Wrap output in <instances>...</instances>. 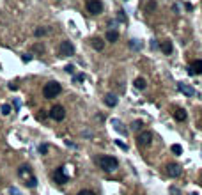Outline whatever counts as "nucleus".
<instances>
[{
  "label": "nucleus",
  "instance_id": "f8f14e48",
  "mask_svg": "<svg viewBox=\"0 0 202 195\" xmlns=\"http://www.w3.org/2000/svg\"><path fill=\"white\" fill-rule=\"evenodd\" d=\"M160 50H162L165 55H170L172 50H174V48H172V41H168V39L162 41V43H160Z\"/></svg>",
  "mask_w": 202,
  "mask_h": 195
},
{
  "label": "nucleus",
  "instance_id": "6ab92c4d",
  "mask_svg": "<svg viewBox=\"0 0 202 195\" xmlns=\"http://www.w3.org/2000/svg\"><path fill=\"white\" fill-rule=\"evenodd\" d=\"M154 9H156V2H154V0H149V2L145 4V11H147V13H153Z\"/></svg>",
  "mask_w": 202,
  "mask_h": 195
},
{
  "label": "nucleus",
  "instance_id": "7c9ffc66",
  "mask_svg": "<svg viewBox=\"0 0 202 195\" xmlns=\"http://www.w3.org/2000/svg\"><path fill=\"white\" fill-rule=\"evenodd\" d=\"M34 52H44V48H43V44H34Z\"/></svg>",
  "mask_w": 202,
  "mask_h": 195
},
{
  "label": "nucleus",
  "instance_id": "f3484780",
  "mask_svg": "<svg viewBox=\"0 0 202 195\" xmlns=\"http://www.w3.org/2000/svg\"><path fill=\"white\" fill-rule=\"evenodd\" d=\"M112 124H114V128H115V130H117L121 135H126V133H128V131L122 128V122H121V121H117V119H112Z\"/></svg>",
  "mask_w": 202,
  "mask_h": 195
},
{
  "label": "nucleus",
  "instance_id": "c85d7f7f",
  "mask_svg": "<svg viewBox=\"0 0 202 195\" xmlns=\"http://www.w3.org/2000/svg\"><path fill=\"white\" fill-rule=\"evenodd\" d=\"M9 194H11V195H20V190H18V188H14V186H11V188H9Z\"/></svg>",
  "mask_w": 202,
  "mask_h": 195
},
{
  "label": "nucleus",
  "instance_id": "5701e85b",
  "mask_svg": "<svg viewBox=\"0 0 202 195\" xmlns=\"http://www.w3.org/2000/svg\"><path fill=\"white\" fill-rule=\"evenodd\" d=\"M129 46L135 48V50H138V48L142 46V43H138V39H131V41H129Z\"/></svg>",
  "mask_w": 202,
  "mask_h": 195
},
{
  "label": "nucleus",
  "instance_id": "0eeeda50",
  "mask_svg": "<svg viewBox=\"0 0 202 195\" xmlns=\"http://www.w3.org/2000/svg\"><path fill=\"white\" fill-rule=\"evenodd\" d=\"M50 117L53 119V121H64L66 119V110H64V106L61 105H55V106H52V110H50Z\"/></svg>",
  "mask_w": 202,
  "mask_h": 195
},
{
  "label": "nucleus",
  "instance_id": "c756f323",
  "mask_svg": "<svg viewBox=\"0 0 202 195\" xmlns=\"http://www.w3.org/2000/svg\"><path fill=\"white\" fill-rule=\"evenodd\" d=\"M66 73H69V75H75V66H66Z\"/></svg>",
  "mask_w": 202,
  "mask_h": 195
},
{
  "label": "nucleus",
  "instance_id": "4be33fe9",
  "mask_svg": "<svg viewBox=\"0 0 202 195\" xmlns=\"http://www.w3.org/2000/svg\"><path fill=\"white\" fill-rule=\"evenodd\" d=\"M142 126H144L142 121H135V122L131 124V130H133V131H138V130H142Z\"/></svg>",
  "mask_w": 202,
  "mask_h": 195
},
{
  "label": "nucleus",
  "instance_id": "412c9836",
  "mask_svg": "<svg viewBox=\"0 0 202 195\" xmlns=\"http://www.w3.org/2000/svg\"><path fill=\"white\" fill-rule=\"evenodd\" d=\"M36 38H41V36H44V34H48V28H43V27H39V28H36Z\"/></svg>",
  "mask_w": 202,
  "mask_h": 195
},
{
  "label": "nucleus",
  "instance_id": "ddd939ff",
  "mask_svg": "<svg viewBox=\"0 0 202 195\" xmlns=\"http://www.w3.org/2000/svg\"><path fill=\"white\" fill-rule=\"evenodd\" d=\"M103 101H105V105H106V106H110V108H114V106L117 105V96H115V94H106Z\"/></svg>",
  "mask_w": 202,
  "mask_h": 195
},
{
  "label": "nucleus",
  "instance_id": "1a4fd4ad",
  "mask_svg": "<svg viewBox=\"0 0 202 195\" xmlns=\"http://www.w3.org/2000/svg\"><path fill=\"white\" fill-rule=\"evenodd\" d=\"M165 172H167L168 177H179L181 172H183V169L177 165V163H168V165H167V169H165Z\"/></svg>",
  "mask_w": 202,
  "mask_h": 195
},
{
  "label": "nucleus",
  "instance_id": "393cba45",
  "mask_svg": "<svg viewBox=\"0 0 202 195\" xmlns=\"http://www.w3.org/2000/svg\"><path fill=\"white\" fill-rule=\"evenodd\" d=\"M37 151H39L41 154H46V153H48V146H46V144H41L39 147H37Z\"/></svg>",
  "mask_w": 202,
  "mask_h": 195
},
{
  "label": "nucleus",
  "instance_id": "7ed1b4c3",
  "mask_svg": "<svg viewBox=\"0 0 202 195\" xmlns=\"http://www.w3.org/2000/svg\"><path fill=\"white\" fill-rule=\"evenodd\" d=\"M61 92H62V87L59 82H48L43 87V96L46 98V99H53V98L59 96Z\"/></svg>",
  "mask_w": 202,
  "mask_h": 195
},
{
  "label": "nucleus",
  "instance_id": "cd10ccee",
  "mask_svg": "<svg viewBox=\"0 0 202 195\" xmlns=\"http://www.w3.org/2000/svg\"><path fill=\"white\" fill-rule=\"evenodd\" d=\"M76 195H96L92 190H82V192H78Z\"/></svg>",
  "mask_w": 202,
  "mask_h": 195
},
{
  "label": "nucleus",
  "instance_id": "9d476101",
  "mask_svg": "<svg viewBox=\"0 0 202 195\" xmlns=\"http://www.w3.org/2000/svg\"><path fill=\"white\" fill-rule=\"evenodd\" d=\"M188 73L190 75H201L202 73V60H193L190 66H188Z\"/></svg>",
  "mask_w": 202,
  "mask_h": 195
},
{
  "label": "nucleus",
  "instance_id": "a878e982",
  "mask_svg": "<svg viewBox=\"0 0 202 195\" xmlns=\"http://www.w3.org/2000/svg\"><path fill=\"white\" fill-rule=\"evenodd\" d=\"M83 80H85V75H83V73H80V75H75V76H73V82H75V83H76V82H83Z\"/></svg>",
  "mask_w": 202,
  "mask_h": 195
},
{
  "label": "nucleus",
  "instance_id": "72a5a7b5",
  "mask_svg": "<svg viewBox=\"0 0 202 195\" xmlns=\"http://www.w3.org/2000/svg\"><path fill=\"white\" fill-rule=\"evenodd\" d=\"M170 194L172 195H181L179 194V190H176V188H170Z\"/></svg>",
  "mask_w": 202,
  "mask_h": 195
},
{
  "label": "nucleus",
  "instance_id": "9b49d317",
  "mask_svg": "<svg viewBox=\"0 0 202 195\" xmlns=\"http://www.w3.org/2000/svg\"><path fill=\"white\" fill-rule=\"evenodd\" d=\"M177 89L181 91L184 96H188V98H192V96H195V89L192 87V85H186V83H183V82H179L177 83Z\"/></svg>",
  "mask_w": 202,
  "mask_h": 195
},
{
  "label": "nucleus",
  "instance_id": "473e14b6",
  "mask_svg": "<svg viewBox=\"0 0 202 195\" xmlns=\"http://www.w3.org/2000/svg\"><path fill=\"white\" fill-rule=\"evenodd\" d=\"M117 16H119V20H121V21H126V16H124V11H119V14H117Z\"/></svg>",
  "mask_w": 202,
  "mask_h": 195
},
{
  "label": "nucleus",
  "instance_id": "f03ea898",
  "mask_svg": "<svg viewBox=\"0 0 202 195\" xmlns=\"http://www.w3.org/2000/svg\"><path fill=\"white\" fill-rule=\"evenodd\" d=\"M18 176L25 181V184L28 188H36L37 186V179H36V176L32 174V170H30L28 165H21L20 169H18Z\"/></svg>",
  "mask_w": 202,
  "mask_h": 195
},
{
  "label": "nucleus",
  "instance_id": "bb28decb",
  "mask_svg": "<svg viewBox=\"0 0 202 195\" xmlns=\"http://www.w3.org/2000/svg\"><path fill=\"white\" fill-rule=\"evenodd\" d=\"M115 146H117V147H121L122 151H128V146H126L124 142H121V140H115Z\"/></svg>",
  "mask_w": 202,
  "mask_h": 195
},
{
  "label": "nucleus",
  "instance_id": "b1692460",
  "mask_svg": "<svg viewBox=\"0 0 202 195\" xmlns=\"http://www.w3.org/2000/svg\"><path fill=\"white\" fill-rule=\"evenodd\" d=\"M2 114H4V116H9V114H11V105H7V103L2 105Z\"/></svg>",
  "mask_w": 202,
  "mask_h": 195
},
{
  "label": "nucleus",
  "instance_id": "2f4dec72",
  "mask_svg": "<svg viewBox=\"0 0 202 195\" xmlns=\"http://www.w3.org/2000/svg\"><path fill=\"white\" fill-rule=\"evenodd\" d=\"M21 60H23V62H28V60H32V55H30V53H27V55H23V57H21Z\"/></svg>",
  "mask_w": 202,
  "mask_h": 195
},
{
  "label": "nucleus",
  "instance_id": "f257e3e1",
  "mask_svg": "<svg viewBox=\"0 0 202 195\" xmlns=\"http://www.w3.org/2000/svg\"><path fill=\"white\" fill-rule=\"evenodd\" d=\"M96 163H98V167L101 170H105V172H114L119 167V161L114 156H100V158H96Z\"/></svg>",
  "mask_w": 202,
  "mask_h": 195
},
{
  "label": "nucleus",
  "instance_id": "39448f33",
  "mask_svg": "<svg viewBox=\"0 0 202 195\" xmlns=\"http://www.w3.org/2000/svg\"><path fill=\"white\" fill-rule=\"evenodd\" d=\"M85 7L91 14H101L103 13V2L101 0H87Z\"/></svg>",
  "mask_w": 202,
  "mask_h": 195
},
{
  "label": "nucleus",
  "instance_id": "6e6552de",
  "mask_svg": "<svg viewBox=\"0 0 202 195\" xmlns=\"http://www.w3.org/2000/svg\"><path fill=\"white\" fill-rule=\"evenodd\" d=\"M151 142H153V133H151V131H142V133H138V136H137V144H138L140 147L151 146Z\"/></svg>",
  "mask_w": 202,
  "mask_h": 195
},
{
  "label": "nucleus",
  "instance_id": "a211bd4d",
  "mask_svg": "<svg viewBox=\"0 0 202 195\" xmlns=\"http://www.w3.org/2000/svg\"><path fill=\"white\" fill-rule=\"evenodd\" d=\"M133 85H135V87H137V89H138V91H144V89H145V80H144V78H137V80H135V82H133Z\"/></svg>",
  "mask_w": 202,
  "mask_h": 195
},
{
  "label": "nucleus",
  "instance_id": "c9c22d12",
  "mask_svg": "<svg viewBox=\"0 0 202 195\" xmlns=\"http://www.w3.org/2000/svg\"><path fill=\"white\" fill-rule=\"evenodd\" d=\"M192 195H197V194H192Z\"/></svg>",
  "mask_w": 202,
  "mask_h": 195
},
{
  "label": "nucleus",
  "instance_id": "f704fd0d",
  "mask_svg": "<svg viewBox=\"0 0 202 195\" xmlns=\"http://www.w3.org/2000/svg\"><path fill=\"white\" fill-rule=\"evenodd\" d=\"M201 181H202V174H201Z\"/></svg>",
  "mask_w": 202,
  "mask_h": 195
},
{
  "label": "nucleus",
  "instance_id": "4468645a",
  "mask_svg": "<svg viewBox=\"0 0 202 195\" xmlns=\"http://www.w3.org/2000/svg\"><path fill=\"white\" fill-rule=\"evenodd\" d=\"M91 44H92V48L98 50V52H101V50L105 48V43H103V39H100V38H92L91 39Z\"/></svg>",
  "mask_w": 202,
  "mask_h": 195
},
{
  "label": "nucleus",
  "instance_id": "aec40b11",
  "mask_svg": "<svg viewBox=\"0 0 202 195\" xmlns=\"http://www.w3.org/2000/svg\"><path fill=\"white\" fill-rule=\"evenodd\" d=\"M170 149H172V153H174V154H177V156L183 154V147L179 146V144H174V146H172Z\"/></svg>",
  "mask_w": 202,
  "mask_h": 195
},
{
  "label": "nucleus",
  "instance_id": "2eb2a0df",
  "mask_svg": "<svg viewBox=\"0 0 202 195\" xmlns=\"http://www.w3.org/2000/svg\"><path fill=\"white\" fill-rule=\"evenodd\" d=\"M174 119L179 121V122L186 121V112H184L183 108H176V110H174Z\"/></svg>",
  "mask_w": 202,
  "mask_h": 195
},
{
  "label": "nucleus",
  "instance_id": "423d86ee",
  "mask_svg": "<svg viewBox=\"0 0 202 195\" xmlns=\"http://www.w3.org/2000/svg\"><path fill=\"white\" fill-rule=\"evenodd\" d=\"M53 181L57 183V184H66L67 181H69V176L66 174V167H59V169H55V172H53Z\"/></svg>",
  "mask_w": 202,
  "mask_h": 195
},
{
  "label": "nucleus",
  "instance_id": "20e7f679",
  "mask_svg": "<svg viewBox=\"0 0 202 195\" xmlns=\"http://www.w3.org/2000/svg\"><path fill=\"white\" fill-rule=\"evenodd\" d=\"M59 55L61 57H71V55H75V46H73L71 41H62L61 44H59Z\"/></svg>",
  "mask_w": 202,
  "mask_h": 195
},
{
  "label": "nucleus",
  "instance_id": "dca6fc26",
  "mask_svg": "<svg viewBox=\"0 0 202 195\" xmlns=\"http://www.w3.org/2000/svg\"><path fill=\"white\" fill-rule=\"evenodd\" d=\"M117 39H119V32H117V30H108V32H106V41L115 43Z\"/></svg>",
  "mask_w": 202,
  "mask_h": 195
}]
</instances>
